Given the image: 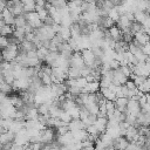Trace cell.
Instances as JSON below:
<instances>
[{
    "instance_id": "10",
    "label": "cell",
    "mask_w": 150,
    "mask_h": 150,
    "mask_svg": "<svg viewBox=\"0 0 150 150\" xmlns=\"http://www.w3.org/2000/svg\"><path fill=\"white\" fill-rule=\"evenodd\" d=\"M115 109H117L121 112H124L127 110V103H128V98L127 97H117L115 101Z\"/></svg>"
},
{
    "instance_id": "13",
    "label": "cell",
    "mask_w": 150,
    "mask_h": 150,
    "mask_svg": "<svg viewBox=\"0 0 150 150\" xmlns=\"http://www.w3.org/2000/svg\"><path fill=\"white\" fill-rule=\"evenodd\" d=\"M134 39H136V40H137L142 46H143V45H145V43H148V42L150 41V36H149L146 33H144L143 30L135 33V34H134Z\"/></svg>"
},
{
    "instance_id": "25",
    "label": "cell",
    "mask_w": 150,
    "mask_h": 150,
    "mask_svg": "<svg viewBox=\"0 0 150 150\" xmlns=\"http://www.w3.org/2000/svg\"><path fill=\"white\" fill-rule=\"evenodd\" d=\"M108 16L110 18V19H112L115 22L118 20V18H120V13L117 12V9H116V7L114 6L109 12H108Z\"/></svg>"
},
{
    "instance_id": "9",
    "label": "cell",
    "mask_w": 150,
    "mask_h": 150,
    "mask_svg": "<svg viewBox=\"0 0 150 150\" xmlns=\"http://www.w3.org/2000/svg\"><path fill=\"white\" fill-rule=\"evenodd\" d=\"M67 125H68V130L69 131H76V130L86 129V125L83 124L82 120H80V118H71V121Z\"/></svg>"
},
{
    "instance_id": "14",
    "label": "cell",
    "mask_w": 150,
    "mask_h": 150,
    "mask_svg": "<svg viewBox=\"0 0 150 150\" xmlns=\"http://www.w3.org/2000/svg\"><path fill=\"white\" fill-rule=\"evenodd\" d=\"M100 90V82L98 81H93V82H88L87 86L84 87V89L82 91H86V93H96Z\"/></svg>"
},
{
    "instance_id": "3",
    "label": "cell",
    "mask_w": 150,
    "mask_h": 150,
    "mask_svg": "<svg viewBox=\"0 0 150 150\" xmlns=\"http://www.w3.org/2000/svg\"><path fill=\"white\" fill-rule=\"evenodd\" d=\"M84 61L82 59V55H81V52L80 50H76L73 53V55L70 56L69 59V67H76V68H82L84 66Z\"/></svg>"
},
{
    "instance_id": "27",
    "label": "cell",
    "mask_w": 150,
    "mask_h": 150,
    "mask_svg": "<svg viewBox=\"0 0 150 150\" xmlns=\"http://www.w3.org/2000/svg\"><path fill=\"white\" fill-rule=\"evenodd\" d=\"M141 49H142L143 54H145V55H149V53H150V42H148V43L143 45Z\"/></svg>"
},
{
    "instance_id": "19",
    "label": "cell",
    "mask_w": 150,
    "mask_h": 150,
    "mask_svg": "<svg viewBox=\"0 0 150 150\" xmlns=\"http://www.w3.org/2000/svg\"><path fill=\"white\" fill-rule=\"evenodd\" d=\"M67 74H68V77H69V79H77V77L81 76V68L69 67Z\"/></svg>"
},
{
    "instance_id": "18",
    "label": "cell",
    "mask_w": 150,
    "mask_h": 150,
    "mask_svg": "<svg viewBox=\"0 0 150 150\" xmlns=\"http://www.w3.org/2000/svg\"><path fill=\"white\" fill-rule=\"evenodd\" d=\"M27 25V19H26V13L15 16L14 20V28H20V27H25Z\"/></svg>"
},
{
    "instance_id": "22",
    "label": "cell",
    "mask_w": 150,
    "mask_h": 150,
    "mask_svg": "<svg viewBox=\"0 0 150 150\" xmlns=\"http://www.w3.org/2000/svg\"><path fill=\"white\" fill-rule=\"evenodd\" d=\"M69 115H70V117L71 118H80V108L79 107H71L70 109H68V110H66Z\"/></svg>"
},
{
    "instance_id": "28",
    "label": "cell",
    "mask_w": 150,
    "mask_h": 150,
    "mask_svg": "<svg viewBox=\"0 0 150 150\" xmlns=\"http://www.w3.org/2000/svg\"><path fill=\"white\" fill-rule=\"evenodd\" d=\"M5 25H6V23H5V21H4L2 19H0V30H1V28H2Z\"/></svg>"
},
{
    "instance_id": "6",
    "label": "cell",
    "mask_w": 150,
    "mask_h": 150,
    "mask_svg": "<svg viewBox=\"0 0 150 150\" xmlns=\"http://www.w3.org/2000/svg\"><path fill=\"white\" fill-rule=\"evenodd\" d=\"M129 142L128 139L124 137V136H118V137H115L112 138L111 141V146L115 149V150H124L127 146H128Z\"/></svg>"
},
{
    "instance_id": "8",
    "label": "cell",
    "mask_w": 150,
    "mask_h": 150,
    "mask_svg": "<svg viewBox=\"0 0 150 150\" xmlns=\"http://www.w3.org/2000/svg\"><path fill=\"white\" fill-rule=\"evenodd\" d=\"M1 19L5 21L6 25H11L14 26V20H15V15L9 11V8H5L1 11Z\"/></svg>"
},
{
    "instance_id": "12",
    "label": "cell",
    "mask_w": 150,
    "mask_h": 150,
    "mask_svg": "<svg viewBox=\"0 0 150 150\" xmlns=\"http://www.w3.org/2000/svg\"><path fill=\"white\" fill-rule=\"evenodd\" d=\"M108 32H109V34H110V36L117 42V41H121L122 40V30L117 27V26H111L109 29H108Z\"/></svg>"
},
{
    "instance_id": "31",
    "label": "cell",
    "mask_w": 150,
    "mask_h": 150,
    "mask_svg": "<svg viewBox=\"0 0 150 150\" xmlns=\"http://www.w3.org/2000/svg\"><path fill=\"white\" fill-rule=\"evenodd\" d=\"M149 56H150V53H149Z\"/></svg>"
},
{
    "instance_id": "26",
    "label": "cell",
    "mask_w": 150,
    "mask_h": 150,
    "mask_svg": "<svg viewBox=\"0 0 150 150\" xmlns=\"http://www.w3.org/2000/svg\"><path fill=\"white\" fill-rule=\"evenodd\" d=\"M8 45V40H7V36H4L0 34V50L4 49L6 46Z\"/></svg>"
},
{
    "instance_id": "30",
    "label": "cell",
    "mask_w": 150,
    "mask_h": 150,
    "mask_svg": "<svg viewBox=\"0 0 150 150\" xmlns=\"http://www.w3.org/2000/svg\"><path fill=\"white\" fill-rule=\"evenodd\" d=\"M68 1H73V0H68Z\"/></svg>"
},
{
    "instance_id": "2",
    "label": "cell",
    "mask_w": 150,
    "mask_h": 150,
    "mask_svg": "<svg viewBox=\"0 0 150 150\" xmlns=\"http://www.w3.org/2000/svg\"><path fill=\"white\" fill-rule=\"evenodd\" d=\"M25 13H26V12H25ZM26 19H27V23H28L33 29L39 28V27L42 25V21L40 20L38 13H36L35 11H34V12H27V13H26Z\"/></svg>"
},
{
    "instance_id": "4",
    "label": "cell",
    "mask_w": 150,
    "mask_h": 150,
    "mask_svg": "<svg viewBox=\"0 0 150 150\" xmlns=\"http://www.w3.org/2000/svg\"><path fill=\"white\" fill-rule=\"evenodd\" d=\"M7 8H9V11H11L15 16L21 15V14L25 13V11H23V6H22V4H21L20 0H16V1H8V4H7Z\"/></svg>"
},
{
    "instance_id": "24",
    "label": "cell",
    "mask_w": 150,
    "mask_h": 150,
    "mask_svg": "<svg viewBox=\"0 0 150 150\" xmlns=\"http://www.w3.org/2000/svg\"><path fill=\"white\" fill-rule=\"evenodd\" d=\"M57 118H60L61 121H63V122H64V123H67V124H68V123L71 121L70 115H69V114H68L66 110H61V112L59 114V117H57Z\"/></svg>"
},
{
    "instance_id": "1",
    "label": "cell",
    "mask_w": 150,
    "mask_h": 150,
    "mask_svg": "<svg viewBox=\"0 0 150 150\" xmlns=\"http://www.w3.org/2000/svg\"><path fill=\"white\" fill-rule=\"evenodd\" d=\"M18 53H19V46L18 45H11V43H8L4 49H1L2 57L7 62L14 61L16 59V56H18Z\"/></svg>"
},
{
    "instance_id": "11",
    "label": "cell",
    "mask_w": 150,
    "mask_h": 150,
    "mask_svg": "<svg viewBox=\"0 0 150 150\" xmlns=\"http://www.w3.org/2000/svg\"><path fill=\"white\" fill-rule=\"evenodd\" d=\"M107 123H108V117H97L94 125L97 128V130L103 134L105 132V129H107Z\"/></svg>"
},
{
    "instance_id": "15",
    "label": "cell",
    "mask_w": 150,
    "mask_h": 150,
    "mask_svg": "<svg viewBox=\"0 0 150 150\" xmlns=\"http://www.w3.org/2000/svg\"><path fill=\"white\" fill-rule=\"evenodd\" d=\"M100 91L101 94L103 95V97L105 100H109V101H115L116 100V94L114 90H111L109 87L108 88H100Z\"/></svg>"
},
{
    "instance_id": "23",
    "label": "cell",
    "mask_w": 150,
    "mask_h": 150,
    "mask_svg": "<svg viewBox=\"0 0 150 150\" xmlns=\"http://www.w3.org/2000/svg\"><path fill=\"white\" fill-rule=\"evenodd\" d=\"M87 83H88V81H87V79H86L84 76H80V77L75 79V84H76L79 88H81L82 90L84 89V87L87 86Z\"/></svg>"
},
{
    "instance_id": "5",
    "label": "cell",
    "mask_w": 150,
    "mask_h": 150,
    "mask_svg": "<svg viewBox=\"0 0 150 150\" xmlns=\"http://www.w3.org/2000/svg\"><path fill=\"white\" fill-rule=\"evenodd\" d=\"M127 81H128V77L121 71L120 68L114 69V75H112V81H111L112 84H115V86H122Z\"/></svg>"
},
{
    "instance_id": "7",
    "label": "cell",
    "mask_w": 150,
    "mask_h": 150,
    "mask_svg": "<svg viewBox=\"0 0 150 150\" xmlns=\"http://www.w3.org/2000/svg\"><path fill=\"white\" fill-rule=\"evenodd\" d=\"M81 55H82V59L84 61V63L87 66H90L94 63V60H95V55L93 53V50L90 48H86V49H82L81 50Z\"/></svg>"
},
{
    "instance_id": "16",
    "label": "cell",
    "mask_w": 150,
    "mask_h": 150,
    "mask_svg": "<svg viewBox=\"0 0 150 150\" xmlns=\"http://www.w3.org/2000/svg\"><path fill=\"white\" fill-rule=\"evenodd\" d=\"M22 6H23V11L27 13V12H34L35 11V7H36V4H35V0H20Z\"/></svg>"
},
{
    "instance_id": "29",
    "label": "cell",
    "mask_w": 150,
    "mask_h": 150,
    "mask_svg": "<svg viewBox=\"0 0 150 150\" xmlns=\"http://www.w3.org/2000/svg\"><path fill=\"white\" fill-rule=\"evenodd\" d=\"M8 1H16V0H8Z\"/></svg>"
},
{
    "instance_id": "21",
    "label": "cell",
    "mask_w": 150,
    "mask_h": 150,
    "mask_svg": "<svg viewBox=\"0 0 150 150\" xmlns=\"http://www.w3.org/2000/svg\"><path fill=\"white\" fill-rule=\"evenodd\" d=\"M73 20H71V18L69 16V14H67V15H62L61 16V20H60V25L61 26H64V27H70L71 25H73Z\"/></svg>"
},
{
    "instance_id": "17",
    "label": "cell",
    "mask_w": 150,
    "mask_h": 150,
    "mask_svg": "<svg viewBox=\"0 0 150 150\" xmlns=\"http://www.w3.org/2000/svg\"><path fill=\"white\" fill-rule=\"evenodd\" d=\"M57 34L64 40V41H67V40H69L70 38H71V33H70V27H64V26H61L60 25V29H59V32H57Z\"/></svg>"
},
{
    "instance_id": "20",
    "label": "cell",
    "mask_w": 150,
    "mask_h": 150,
    "mask_svg": "<svg viewBox=\"0 0 150 150\" xmlns=\"http://www.w3.org/2000/svg\"><path fill=\"white\" fill-rule=\"evenodd\" d=\"M35 12L38 13V15H39V18H40V20H41L42 22L49 16L48 11H47L46 7H35Z\"/></svg>"
}]
</instances>
